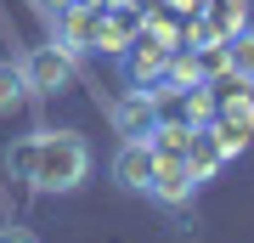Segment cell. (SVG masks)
I'll return each mask as SVG.
<instances>
[{
  "label": "cell",
  "instance_id": "cell-1",
  "mask_svg": "<svg viewBox=\"0 0 254 243\" xmlns=\"http://www.w3.org/2000/svg\"><path fill=\"white\" fill-rule=\"evenodd\" d=\"M91 142L79 130H34L6 147V170L40 192H79L91 181Z\"/></svg>",
  "mask_w": 254,
  "mask_h": 243
},
{
  "label": "cell",
  "instance_id": "cell-2",
  "mask_svg": "<svg viewBox=\"0 0 254 243\" xmlns=\"http://www.w3.org/2000/svg\"><path fill=\"white\" fill-rule=\"evenodd\" d=\"M175 28L170 23H158V17H147L141 23V34L125 45V80L136 85V90H153L164 74H170V57H175Z\"/></svg>",
  "mask_w": 254,
  "mask_h": 243
},
{
  "label": "cell",
  "instance_id": "cell-3",
  "mask_svg": "<svg viewBox=\"0 0 254 243\" xmlns=\"http://www.w3.org/2000/svg\"><path fill=\"white\" fill-rule=\"evenodd\" d=\"M209 130H215V142H220V153H226V159L249 147V136H254V96L243 90V80H232V90L215 102Z\"/></svg>",
  "mask_w": 254,
  "mask_h": 243
},
{
  "label": "cell",
  "instance_id": "cell-4",
  "mask_svg": "<svg viewBox=\"0 0 254 243\" xmlns=\"http://www.w3.org/2000/svg\"><path fill=\"white\" fill-rule=\"evenodd\" d=\"M17 68H23V80H28L34 96H57V90H68V80H73V57L57 40L51 45H28L17 57Z\"/></svg>",
  "mask_w": 254,
  "mask_h": 243
},
{
  "label": "cell",
  "instance_id": "cell-5",
  "mask_svg": "<svg viewBox=\"0 0 254 243\" xmlns=\"http://www.w3.org/2000/svg\"><path fill=\"white\" fill-rule=\"evenodd\" d=\"M57 45L73 57V51H96V34H102V6L91 0H63L57 6Z\"/></svg>",
  "mask_w": 254,
  "mask_h": 243
},
{
  "label": "cell",
  "instance_id": "cell-6",
  "mask_svg": "<svg viewBox=\"0 0 254 243\" xmlns=\"http://www.w3.org/2000/svg\"><path fill=\"white\" fill-rule=\"evenodd\" d=\"M113 181L125 192H147L153 187V170H158V153H153V142H147V136H125V142L113 147Z\"/></svg>",
  "mask_w": 254,
  "mask_h": 243
},
{
  "label": "cell",
  "instance_id": "cell-7",
  "mask_svg": "<svg viewBox=\"0 0 254 243\" xmlns=\"http://www.w3.org/2000/svg\"><path fill=\"white\" fill-rule=\"evenodd\" d=\"M141 11L130 6V0H113V6H102V34H96V51H113V57H125V45L141 34Z\"/></svg>",
  "mask_w": 254,
  "mask_h": 243
},
{
  "label": "cell",
  "instance_id": "cell-8",
  "mask_svg": "<svg viewBox=\"0 0 254 243\" xmlns=\"http://www.w3.org/2000/svg\"><path fill=\"white\" fill-rule=\"evenodd\" d=\"M192 192H198V175H192V164H187V159H158L147 198H158V204H187Z\"/></svg>",
  "mask_w": 254,
  "mask_h": 243
},
{
  "label": "cell",
  "instance_id": "cell-9",
  "mask_svg": "<svg viewBox=\"0 0 254 243\" xmlns=\"http://www.w3.org/2000/svg\"><path fill=\"white\" fill-rule=\"evenodd\" d=\"M192 119H158L153 130H147V142H153V153L158 159H187V147H192Z\"/></svg>",
  "mask_w": 254,
  "mask_h": 243
},
{
  "label": "cell",
  "instance_id": "cell-10",
  "mask_svg": "<svg viewBox=\"0 0 254 243\" xmlns=\"http://www.w3.org/2000/svg\"><path fill=\"white\" fill-rule=\"evenodd\" d=\"M220 159H226V153H220L215 130H209V125H198V130H192V147H187V164H192V175H198V181H209V175L220 170Z\"/></svg>",
  "mask_w": 254,
  "mask_h": 243
},
{
  "label": "cell",
  "instance_id": "cell-11",
  "mask_svg": "<svg viewBox=\"0 0 254 243\" xmlns=\"http://www.w3.org/2000/svg\"><path fill=\"white\" fill-rule=\"evenodd\" d=\"M113 125H119V136H147L158 125V119H153V90H136V96L113 113Z\"/></svg>",
  "mask_w": 254,
  "mask_h": 243
},
{
  "label": "cell",
  "instance_id": "cell-12",
  "mask_svg": "<svg viewBox=\"0 0 254 243\" xmlns=\"http://www.w3.org/2000/svg\"><path fill=\"white\" fill-rule=\"evenodd\" d=\"M220 57H226V68H232V80H243L254 85V28H237V34L220 45Z\"/></svg>",
  "mask_w": 254,
  "mask_h": 243
},
{
  "label": "cell",
  "instance_id": "cell-13",
  "mask_svg": "<svg viewBox=\"0 0 254 243\" xmlns=\"http://www.w3.org/2000/svg\"><path fill=\"white\" fill-rule=\"evenodd\" d=\"M28 96H34V90H28V80H23V68L0 57V119H6V113H17V108H23Z\"/></svg>",
  "mask_w": 254,
  "mask_h": 243
},
{
  "label": "cell",
  "instance_id": "cell-14",
  "mask_svg": "<svg viewBox=\"0 0 254 243\" xmlns=\"http://www.w3.org/2000/svg\"><path fill=\"white\" fill-rule=\"evenodd\" d=\"M187 119H192V125H209V119H215V96H209V85H203V80L187 90Z\"/></svg>",
  "mask_w": 254,
  "mask_h": 243
},
{
  "label": "cell",
  "instance_id": "cell-15",
  "mask_svg": "<svg viewBox=\"0 0 254 243\" xmlns=\"http://www.w3.org/2000/svg\"><path fill=\"white\" fill-rule=\"evenodd\" d=\"M0 243H40V238L28 232V226H17V221H6V226H0Z\"/></svg>",
  "mask_w": 254,
  "mask_h": 243
},
{
  "label": "cell",
  "instance_id": "cell-16",
  "mask_svg": "<svg viewBox=\"0 0 254 243\" xmlns=\"http://www.w3.org/2000/svg\"><path fill=\"white\" fill-rule=\"evenodd\" d=\"M243 6H249V0H243Z\"/></svg>",
  "mask_w": 254,
  "mask_h": 243
}]
</instances>
